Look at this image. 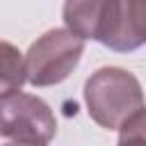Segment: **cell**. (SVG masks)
I'll return each instance as SVG.
<instances>
[{"label":"cell","mask_w":146,"mask_h":146,"mask_svg":"<svg viewBox=\"0 0 146 146\" xmlns=\"http://www.w3.org/2000/svg\"><path fill=\"white\" fill-rule=\"evenodd\" d=\"M84 105L100 128L119 130L132 116L144 112V91L139 80L119 66H103L84 82Z\"/></svg>","instance_id":"1"},{"label":"cell","mask_w":146,"mask_h":146,"mask_svg":"<svg viewBox=\"0 0 146 146\" xmlns=\"http://www.w3.org/2000/svg\"><path fill=\"white\" fill-rule=\"evenodd\" d=\"M116 146H146V116L139 112L128 123L119 128V144Z\"/></svg>","instance_id":"7"},{"label":"cell","mask_w":146,"mask_h":146,"mask_svg":"<svg viewBox=\"0 0 146 146\" xmlns=\"http://www.w3.org/2000/svg\"><path fill=\"white\" fill-rule=\"evenodd\" d=\"M84 52V39L71 34L66 27L43 32L25 52V82L32 87H52L64 82L78 66Z\"/></svg>","instance_id":"2"},{"label":"cell","mask_w":146,"mask_h":146,"mask_svg":"<svg viewBox=\"0 0 146 146\" xmlns=\"http://www.w3.org/2000/svg\"><path fill=\"white\" fill-rule=\"evenodd\" d=\"M23 84H25L23 52L9 41H0V98L21 91Z\"/></svg>","instance_id":"6"},{"label":"cell","mask_w":146,"mask_h":146,"mask_svg":"<svg viewBox=\"0 0 146 146\" xmlns=\"http://www.w3.org/2000/svg\"><path fill=\"white\" fill-rule=\"evenodd\" d=\"M146 0H105L94 41L116 52H132L146 41Z\"/></svg>","instance_id":"4"},{"label":"cell","mask_w":146,"mask_h":146,"mask_svg":"<svg viewBox=\"0 0 146 146\" xmlns=\"http://www.w3.org/2000/svg\"><path fill=\"white\" fill-rule=\"evenodd\" d=\"M5 146H48L46 141H30V139H11Z\"/></svg>","instance_id":"8"},{"label":"cell","mask_w":146,"mask_h":146,"mask_svg":"<svg viewBox=\"0 0 146 146\" xmlns=\"http://www.w3.org/2000/svg\"><path fill=\"white\" fill-rule=\"evenodd\" d=\"M55 132L57 121L43 98L23 91H14L0 98V137L48 144Z\"/></svg>","instance_id":"3"},{"label":"cell","mask_w":146,"mask_h":146,"mask_svg":"<svg viewBox=\"0 0 146 146\" xmlns=\"http://www.w3.org/2000/svg\"><path fill=\"white\" fill-rule=\"evenodd\" d=\"M105 0H64L62 18L71 34L80 39H94Z\"/></svg>","instance_id":"5"}]
</instances>
